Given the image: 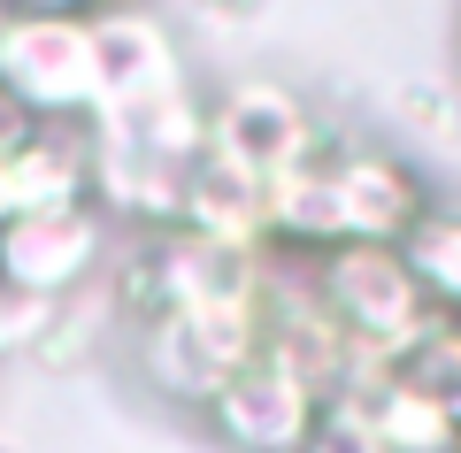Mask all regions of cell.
Listing matches in <instances>:
<instances>
[{"label":"cell","mask_w":461,"mask_h":453,"mask_svg":"<svg viewBox=\"0 0 461 453\" xmlns=\"http://www.w3.org/2000/svg\"><path fill=\"white\" fill-rule=\"evenodd\" d=\"M100 261V208L69 215H16L0 223V292L16 300H62L69 285H85Z\"/></svg>","instance_id":"obj_8"},{"label":"cell","mask_w":461,"mask_h":453,"mask_svg":"<svg viewBox=\"0 0 461 453\" xmlns=\"http://www.w3.org/2000/svg\"><path fill=\"white\" fill-rule=\"evenodd\" d=\"M323 177H330V208H339L346 246H400L430 215L423 177L384 146H330Z\"/></svg>","instance_id":"obj_7"},{"label":"cell","mask_w":461,"mask_h":453,"mask_svg":"<svg viewBox=\"0 0 461 453\" xmlns=\"http://www.w3.org/2000/svg\"><path fill=\"white\" fill-rule=\"evenodd\" d=\"M230 8H247V0H230Z\"/></svg>","instance_id":"obj_15"},{"label":"cell","mask_w":461,"mask_h":453,"mask_svg":"<svg viewBox=\"0 0 461 453\" xmlns=\"http://www.w3.org/2000/svg\"><path fill=\"white\" fill-rule=\"evenodd\" d=\"M0 93L32 123H85L100 108V54L93 16H39L16 8L0 23Z\"/></svg>","instance_id":"obj_2"},{"label":"cell","mask_w":461,"mask_h":453,"mask_svg":"<svg viewBox=\"0 0 461 453\" xmlns=\"http://www.w3.org/2000/svg\"><path fill=\"white\" fill-rule=\"evenodd\" d=\"M0 453H8V446H0Z\"/></svg>","instance_id":"obj_16"},{"label":"cell","mask_w":461,"mask_h":453,"mask_svg":"<svg viewBox=\"0 0 461 453\" xmlns=\"http://www.w3.org/2000/svg\"><path fill=\"white\" fill-rule=\"evenodd\" d=\"M0 208L8 223L93 208V139L77 123H39L16 154H0Z\"/></svg>","instance_id":"obj_9"},{"label":"cell","mask_w":461,"mask_h":453,"mask_svg":"<svg viewBox=\"0 0 461 453\" xmlns=\"http://www.w3.org/2000/svg\"><path fill=\"white\" fill-rule=\"evenodd\" d=\"M262 346H269V315L262 308H169L162 323L139 331L147 376L169 400H193V407H208Z\"/></svg>","instance_id":"obj_4"},{"label":"cell","mask_w":461,"mask_h":453,"mask_svg":"<svg viewBox=\"0 0 461 453\" xmlns=\"http://www.w3.org/2000/svg\"><path fill=\"white\" fill-rule=\"evenodd\" d=\"M323 400H330V392L315 385L285 346H262L247 369L200 407V415H208V430L223 438L230 453H308Z\"/></svg>","instance_id":"obj_5"},{"label":"cell","mask_w":461,"mask_h":453,"mask_svg":"<svg viewBox=\"0 0 461 453\" xmlns=\"http://www.w3.org/2000/svg\"><path fill=\"white\" fill-rule=\"evenodd\" d=\"M93 54H100V131H123L131 115L162 108L169 93H185V62H177V39L139 8V0H115L93 16Z\"/></svg>","instance_id":"obj_6"},{"label":"cell","mask_w":461,"mask_h":453,"mask_svg":"<svg viewBox=\"0 0 461 453\" xmlns=\"http://www.w3.org/2000/svg\"><path fill=\"white\" fill-rule=\"evenodd\" d=\"M16 8H39V16H100L115 0H16Z\"/></svg>","instance_id":"obj_14"},{"label":"cell","mask_w":461,"mask_h":453,"mask_svg":"<svg viewBox=\"0 0 461 453\" xmlns=\"http://www.w3.org/2000/svg\"><path fill=\"white\" fill-rule=\"evenodd\" d=\"M369 430H377L384 453H461V422L430 400L423 385L393 376V385L369 400Z\"/></svg>","instance_id":"obj_10"},{"label":"cell","mask_w":461,"mask_h":453,"mask_svg":"<svg viewBox=\"0 0 461 453\" xmlns=\"http://www.w3.org/2000/svg\"><path fill=\"white\" fill-rule=\"evenodd\" d=\"M323 154H330V139L308 123L300 93L277 77H239L223 100H208V162L239 169L254 185H277L293 169L323 162Z\"/></svg>","instance_id":"obj_3"},{"label":"cell","mask_w":461,"mask_h":453,"mask_svg":"<svg viewBox=\"0 0 461 453\" xmlns=\"http://www.w3.org/2000/svg\"><path fill=\"white\" fill-rule=\"evenodd\" d=\"M300 269H308L323 315L346 339L377 346V354H393V361H408L415 346L446 323L423 300V285H415V269H408L400 246H330V254H308Z\"/></svg>","instance_id":"obj_1"},{"label":"cell","mask_w":461,"mask_h":453,"mask_svg":"<svg viewBox=\"0 0 461 453\" xmlns=\"http://www.w3.org/2000/svg\"><path fill=\"white\" fill-rule=\"evenodd\" d=\"M400 254H408L423 300H430L438 315H454V323H461V208H438V200H430V215L400 239Z\"/></svg>","instance_id":"obj_11"},{"label":"cell","mask_w":461,"mask_h":453,"mask_svg":"<svg viewBox=\"0 0 461 453\" xmlns=\"http://www.w3.org/2000/svg\"><path fill=\"white\" fill-rule=\"evenodd\" d=\"M308 453H384L377 430H369V400H346V392H330L323 415H315Z\"/></svg>","instance_id":"obj_13"},{"label":"cell","mask_w":461,"mask_h":453,"mask_svg":"<svg viewBox=\"0 0 461 453\" xmlns=\"http://www.w3.org/2000/svg\"><path fill=\"white\" fill-rule=\"evenodd\" d=\"M400 376H408V385H423L430 400H438L446 415L461 422V323H454V315H446V323L430 331V339L415 346L408 361H400Z\"/></svg>","instance_id":"obj_12"}]
</instances>
